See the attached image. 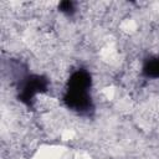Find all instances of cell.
I'll return each instance as SVG.
<instances>
[{
  "label": "cell",
  "instance_id": "obj_1",
  "mask_svg": "<svg viewBox=\"0 0 159 159\" xmlns=\"http://www.w3.org/2000/svg\"><path fill=\"white\" fill-rule=\"evenodd\" d=\"M144 70H145V72H147L149 76L159 77V58H157V60L149 62Z\"/></svg>",
  "mask_w": 159,
  "mask_h": 159
}]
</instances>
